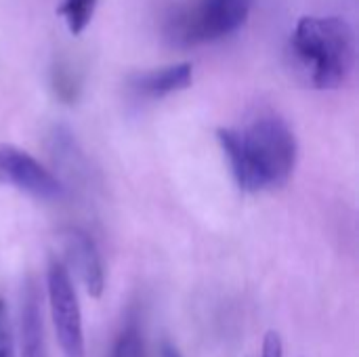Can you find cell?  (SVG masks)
<instances>
[{"label":"cell","mask_w":359,"mask_h":357,"mask_svg":"<svg viewBox=\"0 0 359 357\" xmlns=\"http://www.w3.org/2000/svg\"><path fill=\"white\" fill-rule=\"evenodd\" d=\"M0 357H11V332L6 320V305L0 299Z\"/></svg>","instance_id":"7c38bea8"},{"label":"cell","mask_w":359,"mask_h":357,"mask_svg":"<svg viewBox=\"0 0 359 357\" xmlns=\"http://www.w3.org/2000/svg\"><path fill=\"white\" fill-rule=\"evenodd\" d=\"M65 244L69 259L74 261V267L84 282V288L90 297L99 299L105 288V274H103V263L101 255L93 242V238L80 229H69L65 234Z\"/></svg>","instance_id":"8992f818"},{"label":"cell","mask_w":359,"mask_h":357,"mask_svg":"<svg viewBox=\"0 0 359 357\" xmlns=\"http://www.w3.org/2000/svg\"><path fill=\"white\" fill-rule=\"evenodd\" d=\"M95 6H97V0H63V4L57 8V13L61 17H65L67 29L74 36H78L90 23V19L95 15Z\"/></svg>","instance_id":"9c48e42d"},{"label":"cell","mask_w":359,"mask_h":357,"mask_svg":"<svg viewBox=\"0 0 359 357\" xmlns=\"http://www.w3.org/2000/svg\"><path fill=\"white\" fill-rule=\"evenodd\" d=\"M263 357H282V341L276 332H267L263 343Z\"/></svg>","instance_id":"4fadbf2b"},{"label":"cell","mask_w":359,"mask_h":357,"mask_svg":"<svg viewBox=\"0 0 359 357\" xmlns=\"http://www.w3.org/2000/svg\"><path fill=\"white\" fill-rule=\"evenodd\" d=\"M111 357H143V341L135 324H128L120 335Z\"/></svg>","instance_id":"8fae6325"},{"label":"cell","mask_w":359,"mask_h":357,"mask_svg":"<svg viewBox=\"0 0 359 357\" xmlns=\"http://www.w3.org/2000/svg\"><path fill=\"white\" fill-rule=\"evenodd\" d=\"M250 13V0H191L166 21V38L179 48L221 40L240 29Z\"/></svg>","instance_id":"3957f363"},{"label":"cell","mask_w":359,"mask_h":357,"mask_svg":"<svg viewBox=\"0 0 359 357\" xmlns=\"http://www.w3.org/2000/svg\"><path fill=\"white\" fill-rule=\"evenodd\" d=\"M46 286H48L50 318L55 324L61 353L63 357H84V328H82L80 303L67 267L57 259H50L48 263Z\"/></svg>","instance_id":"277c9868"},{"label":"cell","mask_w":359,"mask_h":357,"mask_svg":"<svg viewBox=\"0 0 359 357\" xmlns=\"http://www.w3.org/2000/svg\"><path fill=\"white\" fill-rule=\"evenodd\" d=\"M53 86H55V93L59 95V99H63L67 103H72L78 97L80 80L69 63L57 61V65L53 67Z\"/></svg>","instance_id":"30bf717a"},{"label":"cell","mask_w":359,"mask_h":357,"mask_svg":"<svg viewBox=\"0 0 359 357\" xmlns=\"http://www.w3.org/2000/svg\"><path fill=\"white\" fill-rule=\"evenodd\" d=\"M0 183L42 200H55L63 194V185L57 177L27 151L8 143H0Z\"/></svg>","instance_id":"5b68a950"},{"label":"cell","mask_w":359,"mask_h":357,"mask_svg":"<svg viewBox=\"0 0 359 357\" xmlns=\"http://www.w3.org/2000/svg\"><path fill=\"white\" fill-rule=\"evenodd\" d=\"M290 46L313 88H339L353 72L355 32L343 17H301Z\"/></svg>","instance_id":"7a4b0ae2"},{"label":"cell","mask_w":359,"mask_h":357,"mask_svg":"<svg viewBox=\"0 0 359 357\" xmlns=\"http://www.w3.org/2000/svg\"><path fill=\"white\" fill-rule=\"evenodd\" d=\"M21 357H48L44 326L40 314V297L34 282L25 284L21 305Z\"/></svg>","instance_id":"52a82bcc"},{"label":"cell","mask_w":359,"mask_h":357,"mask_svg":"<svg viewBox=\"0 0 359 357\" xmlns=\"http://www.w3.org/2000/svg\"><path fill=\"white\" fill-rule=\"evenodd\" d=\"M160 357H181V353H179V349L172 343L164 341L162 347H160Z\"/></svg>","instance_id":"5bb4252c"},{"label":"cell","mask_w":359,"mask_h":357,"mask_svg":"<svg viewBox=\"0 0 359 357\" xmlns=\"http://www.w3.org/2000/svg\"><path fill=\"white\" fill-rule=\"evenodd\" d=\"M217 139L242 191L282 187L297 166V139L276 114L257 116L242 130L219 128Z\"/></svg>","instance_id":"6da1fadb"},{"label":"cell","mask_w":359,"mask_h":357,"mask_svg":"<svg viewBox=\"0 0 359 357\" xmlns=\"http://www.w3.org/2000/svg\"><path fill=\"white\" fill-rule=\"evenodd\" d=\"M191 63H175L168 67L151 69L133 78V86L139 95L149 99H160L170 93L183 90L191 84Z\"/></svg>","instance_id":"ba28073f"}]
</instances>
